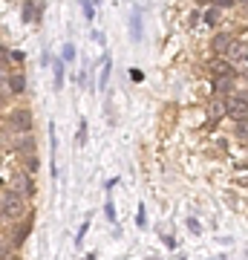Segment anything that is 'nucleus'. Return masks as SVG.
<instances>
[{
  "label": "nucleus",
  "instance_id": "f257e3e1",
  "mask_svg": "<svg viewBox=\"0 0 248 260\" xmlns=\"http://www.w3.org/2000/svg\"><path fill=\"white\" fill-rule=\"evenodd\" d=\"M23 211H26V200L18 194H6V197H0V214L3 217H12V220H18V217H23Z\"/></svg>",
  "mask_w": 248,
  "mask_h": 260
},
{
  "label": "nucleus",
  "instance_id": "f03ea898",
  "mask_svg": "<svg viewBox=\"0 0 248 260\" xmlns=\"http://www.w3.org/2000/svg\"><path fill=\"white\" fill-rule=\"evenodd\" d=\"M9 121H12V127H15V130L26 133V130L32 127V113H29L26 107H18V110H12Z\"/></svg>",
  "mask_w": 248,
  "mask_h": 260
},
{
  "label": "nucleus",
  "instance_id": "7ed1b4c3",
  "mask_svg": "<svg viewBox=\"0 0 248 260\" xmlns=\"http://www.w3.org/2000/svg\"><path fill=\"white\" fill-rule=\"evenodd\" d=\"M225 55L231 58V61H237L239 67H245V41L239 38V41H231L228 49H225Z\"/></svg>",
  "mask_w": 248,
  "mask_h": 260
},
{
  "label": "nucleus",
  "instance_id": "20e7f679",
  "mask_svg": "<svg viewBox=\"0 0 248 260\" xmlns=\"http://www.w3.org/2000/svg\"><path fill=\"white\" fill-rule=\"evenodd\" d=\"M228 113L234 116V119L245 121V95H242V93H239V95H231V102H228Z\"/></svg>",
  "mask_w": 248,
  "mask_h": 260
},
{
  "label": "nucleus",
  "instance_id": "39448f33",
  "mask_svg": "<svg viewBox=\"0 0 248 260\" xmlns=\"http://www.w3.org/2000/svg\"><path fill=\"white\" fill-rule=\"evenodd\" d=\"M35 191V185H32V179L29 177H15V185H12V194H18L26 200V194H32Z\"/></svg>",
  "mask_w": 248,
  "mask_h": 260
},
{
  "label": "nucleus",
  "instance_id": "423d86ee",
  "mask_svg": "<svg viewBox=\"0 0 248 260\" xmlns=\"http://www.w3.org/2000/svg\"><path fill=\"white\" fill-rule=\"evenodd\" d=\"M9 87H12V93H26V78L23 75H12Z\"/></svg>",
  "mask_w": 248,
  "mask_h": 260
},
{
  "label": "nucleus",
  "instance_id": "0eeeda50",
  "mask_svg": "<svg viewBox=\"0 0 248 260\" xmlns=\"http://www.w3.org/2000/svg\"><path fill=\"white\" fill-rule=\"evenodd\" d=\"M231 44V35H217L214 38V52H225Z\"/></svg>",
  "mask_w": 248,
  "mask_h": 260
},
{
  "label": "nucleus",
  "instance_id": "6e6552de",
  "mask_svg": "<svg viewBox=\"0 0 248 260\" xmlns=\"http://www.w3.org/2000/svg\"><path fill=\"white\" fill-rule=\"evenodd\" d=\"M211 73L217 75V78H222V75H231V67L225 64V61H217V64L211 67Z\"/></svg>",
  "mask_w": 248,
  "mask_h": 260
},
{
  "label": "nucleus",
  "instance_id": "1a4fd4ad",
  "mask_svg": "<svg viewBox=\"0 0 248 260\" xmlns=\"http://www.w3.org/2000/svg\"><path fill=\"white\" fill-rule=\"evenodd\" d=\"M222 113H225V107H222L220 102H214L211 107H208V116H211L214 121H217V119H222Z\"/></svg>",
  "mask_w": 248,
  "mask_h": 260
},
{
  "label": "nucleus",
  "instance_id": "9d476101",
  "mask_svg": "<svg viewBox=\"0 0 248 260\" xmlns=\"http://www.w3.org/2000/svg\"><path fill=\"white\" fill-rule=\"evenodd\" d=\"M130 26H133V38L138 41V38H141V23H138V12L133 15V23H130Z\"/></svg>",
  "mask_w": 248,
  "mask_h": 260
},
{
  "label": "nucleus",
  "instance_id": "9b49d317",
  "mask_svg": "<svg viewBox=\"0 0 248 260\" xmlns=\"http://www.w3.org/2000/svg\"><path fill=\"white\" fill-rule=\"evenodd\" d=\"M107 78H110V61H104V67H101V90L107 87Z\"/></svg>",
  "mask_w": 248,
  "mask_h": 260
},
{
  "label": "nucleus",
  "instance_id": "f8f14e48",
  "mask_svg": "<svg viewBox=\"0 0 248 260\" xmlns=\"http://www.w3.org/2000/svg\"><path fill=\"white\" fill-rule=\"evenodd\" d=\"M55 81H58V87L64 84V64H61V61L55 64Z\"/></svg>",
  "mask_w": 248,
  "mask_h": 260
},
{
  "label": "nucleus",
  "instance_id": "ddd939ff",
  "mask_svg": "<svg viewBox=\"0 0 248 260\" xmlns=\"http://www.w3.org/2000/svg\"><path fill=\"white\" fill-rule=\"evenodd\" d=\"M205 20H208L211 26H214V23H220V12H217V9H211L208 15H205Z\"/></svg>",
  "mask_w": 248,
  "mask_h": 260
},
{
  "label": "nucleus",
  "instance_id": "4468645a",
  "mask_svg": "<svg viewBox=\"0 0 248 260\" xmlns=\"http://www.w3.org/2000/svg\"><path fill=\"white\" fill-rule=\"evenodd\" d=\"M23 18H26V20L35 18V6H32V3H26V6H23Z\"/></svg>",
  "mask_w": 248,
  "mask_h": 260
},
{
  "label": "nucleus",
  "instance_id": "2eb2a0df",
  "mask_svg": "<svg viewBox=\"0 0 248 260\" xmlns=\"http://www.w3.org/2000/svg\"><path fill=\"white\" fill-rule=\"evenodd\" d=\"M64 58H66V61H73V58H75V49L66 47V49H64Z\"/></svg>",
  "mask_w": 248,
  "mask_h": 260
},
{
  "label": "nucleus",
  "instance_id": "dca6fc26",
  "mask_svg": "<svg viewBox=\"0 0 248 260\" xmlns=\"http://www.w3.org/2000/svg\"><path fill=\"white\" fill-rule=\"evenodd\" d=\"M26 165H29V171H35V168H38V159H35V156H29V159H26Z\"/></svg>",
  "mask_w": 248,
  "mask_h": 260
}]
</instances>
